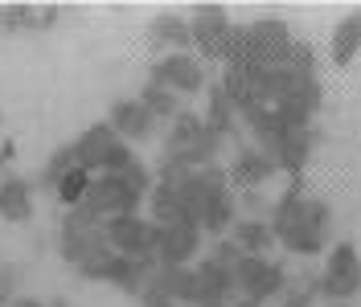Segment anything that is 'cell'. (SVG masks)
<instances>
[{
  "mask_svg": "<svg viewBox=\"0 0 361 307\" xmlns=\"http://www.w3.org/2000/svg\"><path fill=\"white\" fill-rule=\"evenodd\" d=\"M226 238L234 242L243 254H259V258H267L271 250H275V234H271V225L263 218H238L230 225Z\"/></svg>",
  "mask_w": 361,
  "mask_h": 307,
  "instance_id": "ac0fdd59",
  "label": "cell"
},
{
  "mask_svg": "<svg viewBox=\"0 0 361 307\" xmlns=\"http://www.w3.org/2000/svg\"><path fill=\"white\" fill-rule=\"evenodd\" d=\"M279 168H275V160H271L263 148H255V144H243L234 160H230V168H226V180H230V189H238V193H255V189H263L267 180H275Z\"/></svg>",
  "mask_w": 361,
  "mask_h": 307,
  "instance_id": "8fae6325",
  "label": "cell"
},
{
  "mask_svg": "<svg viewBox=\"0 0 361 307\" xmlns=\"http://www.w3.org/2000/svg\"><path fill=\"white\" fill-rule=\"evenodd\" d=\"M135 99L152 111V119H157V123H173V119L180 115V99L173 94V90L157 87V82H144V90H140Z\"/></svg>",
  "mask_w": 361,
  "mask_h": 307,
  "instance_id": "603a6c76",
  "label": "cell"
},
{
  "mask_svg": "<svg viewBox=\"0 0 361 307\" xmlns=\"http://www.w3.org/2000/svg\"><path fill=\"white\" fill-rule=\"evenodd\" d=\"M148 82L173 90L177 99H185V94H202L205 90V66L193 58V54H160L157 62H152Z\"/></svg>",
  "mask_w": 361,
  "mask_h": 307,
  "instance_id": "ba28073f",
  "label": "cell"
},
{
  "mask_svg": "<svg viewBox=\"0 0 361 307\" xmlns=\"http://www.w3.org/2000/svg\"><path fill=\"white\" fill-rule=\"evenodd\" d=\"M193 275H197L193 307H230L238 299V291H234V270L214 266L209 258H202V263H193Z\"/></svg>",
  "mask_w": 361,
  "mask_h": 307,
  "instance_id": "5bb4252c",
  "label": "cell"
},
{
  "mask_svg": "<svg viewBox=\"0 0 361 307\" xmlns=\"http://www.w3.org/2000/svg\"><path fill=\"white\" fill-rule=\"evenodd\" d=\"M316 303V283L312 287H288L279 295V307H312Z\"/></svg>",
  "mask_w": 361,
  "mask_h": 307,
  "instance_id": "4316f807",
  "label": "cell"
},
{
  "mask_svg": "<svg viewBox=\"0 0 361 307\" xmlns=\"http://www.w3.org/2000/svg\"><path fill=\"white\" fill-rule=\"evenodd\" d=\"M87 189H90V173H82V168H70V173L54 184V193H58V201H62L66 209H78L82 197H87Z\"/></svg>",
  "mask_w": 361,
  "mask_h": 307,
  "instance_id": "cb8c5ba5",
  "label": "cell"
},
{
  "mask_svg": "<svg viewBox=\"0 0 361 307\" xmlns=\"http://www.w3.org/2000/svg\"><path fill=\"white\" fill-rule=\"evenodd\" d=\"M234 291H238V299L263 307V303L279 299V295L288 291V270L279 263H271V258L243 254V258L234 263Z\"/></svg>",
  "mask_w": 361,
  "mask_h": 307,
  "instance_id": "3957f363",
  "label": "cell"
},
{
  "mask_svg": "<svg viewBox=\"0 0 361 307\" xmlns=\"http://www.w3.org/2000/svg\"><path fill=\"white\" fill-rule=\"evenodd\" d=\"M267 225H271V234H275V246H283L295 258H316V254H324L333 209H329L324 197H316L300 180H292L288 193L275 201Z\"/></svg>",
  "mask_w": 361,
  "mask_h": 307,
  "instance_id": "6da1fadb",
  "label": "cell"
},
{
  "mask_svg": "<svg viewBox=\"0 0 361 307\" xmlns=\"http://www.w3.org/2000/svg\"><path fill=\"white\" fill-rule=\"evenodd\" d=\"M70 168H74V156H70V144H66V148H58V152L49 156V164L42 168V184H45V189H54Z\"/></svg>",
  "mask_w": 361,
  "mask_h": 307,
  "instance_id": "d4e9b609",
  "label": "cell"
},
{
  "mask_svg": "<svg viewBox=\"0 0 361 307\" xmlns=\"http://www.w3.org/2000/svg\"><path fill=\"white\" fill-rule=\"evenodd\" d=\"M107 238H103V221L87 218L82 209H66L62 218V230H58V254L66 266H78L87 263L94 250H103Z\"/></svg>",
  "mask_w": 361,
  "mask_h": 307,
  "instance_id": "52a82bcc",
  "label": "cell"
},
{
  "mask_svg": "<svg viewBox=\"0 0 361 307\" xmlns=\"http://www.w3.org/2000/svg\"><path fill=\"white\" fill-rule=\"evenodd\" d=\"M157 283L164 287V295L177 307H193V295H197L193 266H157Z\"/></svg>",
  "mask_w": 361,
  "mask_h": 307,
  "instance_id": "7402d4cb",
  "label": "cell"
},
{
  "mask_svg": "<svg viewBox=\"0 0 361 307\" xmlns=\"http://www.w3.org/2000/svg\"><path fill=\"white\" fill-rule=\"evenodd\" d=\"M250 33V45H255V62L263 70H275L288 62V54H292V29H288V21H279V17H259V21L247 25Z\"/></svg>",
  "mask_w": 361,
  "mask_h": 307,
  "instance_id": "9c48e42d",
  "label": "cell"
},
{
  "mask_svg": "<svg viewBox=\"0 0 361 307\" xmlns=\"http://www.w3.org/2000/svg\"><path fill=\"white\" fill-rule=\"evenodd\" d=\"M17 287H21V270H17L13 263H0V307H8L17 295H21Z\"/></svg>",
  "mask_w": 361,
  "mask_h": 307,
  "instance_id": "484cf974",
  "label": "cell"
},
{
  "mask_svg": "<svg viewBox=\"0 0 361 307\" xmlns=\"http://www.w3.org/2000/svg\"><path fill=\"white\" fill-rule=\"evenodd\" d=\"M230 307H259V303H247V299H234Z\"/></svg>",
  "mask_w": 361,
  "mask_h": 307,
  "instance_id": "f546056e",
  "label": "cell"
},
{
  "mask_svg": "<svg viewBox=\"0 0 361 307\" xmlns=\"http://www.w3.org/2000/svg\"><path fill=\"white\" fill-rule=\"evenodd\" d=\"M230 33H234V21H230V13H226L222 4H197L189 13V42H193V54L197 58L226 62Z\"/></svg>",
  "mask_w": 361,
  "mask_h": 307,
  "instance_id": "8992f818",
  "label": "cell"
},
{
  "mask_svg": "<svg viewBox=\"0 0 361 307\" xmlns=\"http://www.w3.org/2000/svg\"><path fill=\"white\" fill-rule=\"evenodd\" d=\"M58 21V8H37V4H4L0 8V29L17 33V29H49Z\"/></svg>",
  "mask_w": 361,
  "mask_h": 307,
  "instance_id": "44dd1931",
  "label": "cell"
},
{
  "mask_svg": "<svg viewBox=\"0 0 361 307\" xmlns=\"http://www.w3.org/2000/svg\"><path fill=\"white\" fill-rule=\"evenodd\" d=\"M8 307H45V303H42V299H33V295H17Z\"/></svg>",
  "mask_w": 361,
  "mask_h": 307,
  "instance_id": "f1b7e54d",
  "label": "cell"
},
{
  "mask_svg": "<svg viewBox=\"0 0 361 307\" xmlns=\"http://www.w3.org/2000/svg\"><path fill=\"white\" fill-rule=\"evenodd\" d=\"M312 127H295V132H288L275 148H267V156L275 160V168L283 176H292V180H300L304 176V168H308V160H312Z\"/></svg>",
  "mask_w": 361,
  "mask_h": 307,
  "instance_id": "9a60e30c",
  "label": "cell"
},
{
  "mask_svg": "<svg viewBox=\"0 0 361 307\" xmlns=\"http://www.w3.org/2000/svg\"><path fill=\"white\" fill-rule=\"evenodd\" d=\"M107 127L123 144H144V139L157 135V119H152V111L144 107L140 99H115L111 111H107Z\"/></svg>",
  "mask_w": 361,
  "mask_h": 307,
  "instance_id": "4fadbf2b",
  "label": "cell"
},
{
  "mask_svg": "<svg viewBox=\"0 0 361 307\" xmlns=\"http://www.w3.org/2000/svg\"><path fill=\"white\" fill-rule=\"evenodd\" d=\"M202 119H205V127H209L214 135H222V139H230V135L238 132V123H243V119H238V107L230 103V94L222 90V82H214Z\"/></svg>",
  "mask_w": 361,
  "mask_h": 307,
  "instance_id": "ffe728a7",
  "label": "cell"
},
{
  "mask_svg": "<svg viewBox=\"0 0 361 307\" xmlns=\"http://www.w3.org/2000/svg\"><path fill=\"white\" fill-rule=\"evenodd\" d=\"M316 295L329 303H353L361 295V254L353 242H333L324 254V270L316 279Z\"/></svg>",
  "mask_w": 361,
  "mask_h": 307,
  "instance_id": "7a4b0ae2",
  "label": "cell"
},
{
  "mask_svg": "<svg viewBox=\"0 0 361 307\" xmlns=\"http://www.w3.org/2000/svg\"><path fill=\"white\" fill-rule=\"evenodd\" d=\"M329 307H353V303H329Z\"/></svg>",
  "mask_w": 361,
  "mask_h": 307,
  "instance_id": "4dcf8cb0",
  "label": "cell"
},
{
  "mask_svg": "<svg viewBox=\"0 0 361 307\" xmlns=\"http://www.w3.org/2000/svg\"><path fill=\"white\" fill-rule=\"evenodd\" d=\"M123 139L107 127V123H90L87 132L78 135L74 144H70V156H74V168H82V173L99 176L103 173V164H107V156L119 148Z\"/></svg>",
  "mask_w": 361,
  "mask_h": 307,
  "instance_id": "7c38bea8",
  "label": "cell"
},
{
  "mask_svg": "<svg viewBox=\"0 0 361 307\" xmlns=\"http://www.w3.org/2000/svg\"><path fill=\"white\" fill-rule=\"evenodd\" d=\"M205 234L197 225H157V266H193L202 254Z\"/></svg>",
  "mask_w": 361,
  "mask_h": 307,
  "instance_id": "30bf717a",
  "label": "cell"
},
{
  "mask_svg": "<svg viewBox=\"0 0 361 307\" xmlns=\"http://www.w3.org/2000/svg\"><path fill=\"white\" fill-rule=\"evenodd\" d=\"M103 238L123 258L152 263V254H157V225L148 221V213H123V218L103 221Z\"/></svg>",
  "mask_w": 361,
  "mask_h": 307,
  "instance_id": "5b68a950",
  "label": "cell"
},
{
  "mask_svg": "<svg viewBox=\"0 0 361 307\" xmlns=\"http://www.w3.org/2000/svg\"><path fill=\"white\" fill-rule=\"evenodd\" d=\"M0 119H4V115H0Z\"/></svg>",
  "mask_w": 361,
  "mask_h": 307,
  "instance_id": "1f68e13d",
  "label": "cell"
},
{
  "mask_svg": "<svg viewBox=\"0 0 361 307\" xmlns=\"http://www.w3.org/2000/svg\"><path fill=\"white\" fill-rule=\"evenodd\" d=\"M0 218L21 225V221L33 218V184L21 180V176H4L0 180Z\"/></svg>",
  "mask_w": 361,
  "mask_h": 307,
  "instance_id": "d6986e66",
  "label": "cell"
},
{
  "mask_svg": "<svg viewBox=\"0 0 361 307\" xmlns=\"http://www.w3.org/2000/svg\"><path fill=\"white\" fill-rule=\"evenodd\" d=\"M361 54V8L345 13L337 25H333V37H329V62L333 66H353Z\"/></svg>",
  "mask_w": 361,
  "mask_h": 307,
  "instance_id": "2e32d148",
  "label": "cell"
},
{
  "mask_svg": "<svg viewBox=\"0 0 361 307\" xmlns=\"http://www.w3.org/2000/svg\"><path fill=\"white\" fill-rule=\"evenodd\" d=\"M144 197L128 189L123 176H90V189L82 197V213L94 221H111V218H123V213H140Z\"/></svg>",
  "mask_w": 361,
  "mask_h": 307,
  "instance_id": "277c9868",
  "label": "cell"
},
{
  "mask_svg": "<svg viewBox=\"0 0 361 307\" xmlns=\"http://www.w3.org/2000/svg\"><path fill=\"white\" fill-rule=\"evenodd\" d=\"M148 42L164 49V54H193V42H189V17L180 13H160L157 21L148 25Z\"/></svg>",
  "mask_w": 361,
  "mask_h": 307,
  "instance_id": "e0dca14e",
  "label": "cell"
},
{
  "mask_svg": "<svg viewBox=\"0 0 361 307\" xmlns=\"http://www.w3.org/2000/svg\"><path fill=\"white\" fill-rule=\"evenodd\" d=\"M13 152H17V144H13V139H0V164H8Z\"/></svg>",
  "mask_w": 361,
  "mask_h": 307,
  "instance_id": "83f0119b",
  "label": "cell"
}]
</instances>
